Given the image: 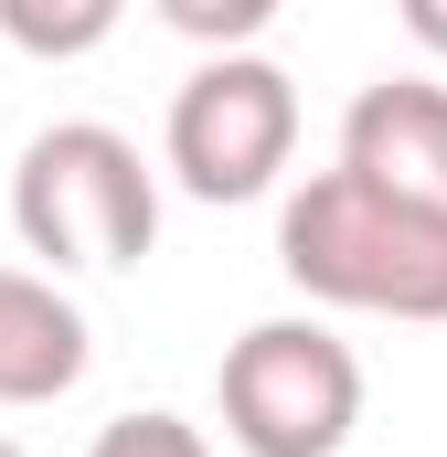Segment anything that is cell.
I'll return each mask as SVG.
<instances>
[{
    "mask_svg": "<svg viewBox=\"0 0 447 457\" xmlns=\"http://www.w3.org/2000/svg\"><path fill=\"white\" fill-rule=\"evenodd\" d=\"M277 266L362 320H447V213L362 181V170H309L277 213Z\"/></svg>",
    "mask_w": 447,
    "mask_h": 457,
    "instance_id": "obj_1",
    "label": "cell"
},
{
    "mask_svg": "<svg viewBox=\"0 0 447 457\" xmlns=\"http://www.w3.org/2000/svg\"><path fill=\"white\" fill-rule=\"evenodd\" d=\"M11 224L43 266H139L160 245V181L149 160L97 128V117H64L21 149L11 170Z\"/></svg>",
    "mask_w": 447,
    "mask_h": 457,
    "instance_id": "obj_2",
    "label": "cell"
},
{
    "mask_svg": "<svg viewBox=\"0 0 447 457\" xmlns=\"http://www.w3.org/2000/svg\"><path fill=\"white\" fill-rule=\"evenodd\" d=\"M224 436L245 457H341L362 426V361L320 320H256L214 372Z\"/></svg>",
    "mask_w": 447,
    "mask_h": 457,
    "instance_id": "obj_3",
    "label": "cell"
},
{
    "mask_svg": "<svg viewBox=\"0 0 447 457\" xmlns=\"http://www.w3.org/2000/svg\"><path fill=\"white\" fill-rule=\"evenodd\" d=\"M171 181L192 203H256L288 149H299V86L266 54H214L181 96H171Z\"/></svg>",
    "mask_w": 447,
    "mask_h": 457,
    "instance_id": "obj_4",
    "label": "cell"
},
{
    "mask_svg": "<svg viewBox=\"0 0 447 457\" xmlns=\"http://www.w3.org/2000/svg\"><path fill=\"white\" fill-rule=\"evenodd\" d=\"M341 170H362V181L447 213V86H426V75L362 86L351 117H341Z\"/></svg>",
    "mask_w": 447,
    "mask_h": 457,
    "instance_id": "obj_5",
    "label": "cell"
},
{
    "mask_svg": "<svg viewBox=\"0 0 447 457\" xmlns=\"http://www.w3.org/2000/svg\"><path fill=\"white\" fill-rule=\"evenodd\" d=\"M86 372V320L75 298H54V277L0 266V404H54Z\"/></svg>",
    "mask_w": 447,
    "mask_h": 457,
    "instance_id": "obj_6",
    "label": "cell"
},
{
    "mask_svg": "<svg viewBox=\"0 0 447 457\" xmlns=\"http://www.w3.org/2000/svg\"><path fill=\"white\" fill-rule=\"evenodd\" d=\"M117 11L128 0H0V32L21 54H43V64H75V54H97L117 32Z\"/></svg>",
    "mask_w": 447,
    "mask_h": 457,
    "instance_id": "obj_7",
    "label": "cell"
},
{
    "mask_svg": "<svg viewBox=\"0 0 447 457\" xmlns=\"http://www.w3.org/2000/svg\"><path fill=\"white\" fill-rule=\"evenodd\" d=\"M149 11H160L181 43H203V54H245V43H256L288 0H149Z\"/></svg>",
    "mask_w": 447,
    "mask_h": 457,
    "instance_id": "obj_8",
    "label": "cell"
},
{
    "mask_svg": "<svg viewBox=\"0 0 447 457\" xmlns=\"http://www.w3.org/2000/svg\"><path fill=\"white\" fill-rule=\"evenodd\" d=\"M86 457H214V447H203V426H181V415H117Z\"/></svg>",
    "mask_w": 447,
    "mask_h": 457,
    "instance_id": "obj_9",
    "label": "cell"
},
{
    "mask_svg": "<svg viewBox=\"0 0 447 457\" xmlns=\"http://www.w3.org/2000/svg\"><path fill=\"white\" fill-rule=\"evenodd\" d=\"M394 11H405V32H416L426 54H447V0H394Z\"/></svg>",
    "mask_w": 447,
    "mask_h": 457,
    "instance_id": "obj_10",
    "label": "cell"
},
{
    "mask_svg": "<svg viewBox=\"0 0 447 457\" xmlns=\"http://www.w3.org/2000/svg\"><path fill=\"white\" fill-rule=\"evenodd\" d=\"M0 457H21V447H11V436H0Z\"/></svg>",
    "mask_w": 447,
    "mask_h": 457,
    "instance_id": "obj_11",
    "label": "cell"
}]
</instances>
